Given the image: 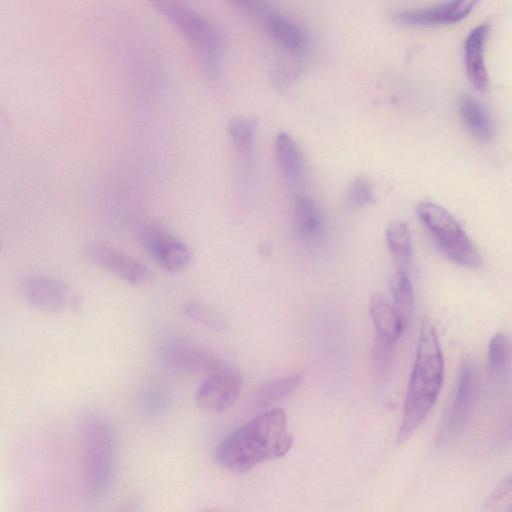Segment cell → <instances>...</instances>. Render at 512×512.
<instances>
[{
	"label": "cell",
	"instance_id": "cb8c5ba5",
	"mask_svg": "<svg viewBox=\"0 0 512 512\" xmlns=\"http://www.w3.org/2000/svg\"><path fill=\"white\" fill-rule=\"evenodd\" d=\"M238 11L255 22L264 24L278 11L268 0H226Z\"/></svg>",
	"mask_w": 512,
	"mask_h": 512
},
{
	"label": "cell",
	"instance_id": "ba28073f",
	"mask_svg": "<svg viewBox=\"0 0 512 512\" xmlns=\"http://www.w3.org/2000/svg\"><path fill=\"white\" fill-rule=\"evenodd\" d=\"M479 2L480 0H447L430 7L394 11L390 17L394 23L402 26L449 25L467 17Z\"/></svg>",
	"mask_w": 512,
	"mask_h": 512
},
{
	"label": "cell",
	"instance_id": "4316f807",
	"mask_svg": "<svg viewBox=\"0 0 512 512\" xmlns=\"http://www.w3.org/2000/svg\"><path fill=\"white\" fill-rule=\"evenodd\" d=\"M301 68L295 63H279L270 71V80L275 88L283 90L297 80Z\"/></svg>",
	"mask_w": 512,
	"mask_h": 512
},
{
	"label": "cell",
	"instance_id": "30bf717a",
	"mask_svg": "<svg viewBox=\"0 0 512 512\" xmlns=\"http://www.w3.org/2000/svg\"><path fill=\"white\" fill-rule=\"evenodd\" d=\"M84 253L90 262L130 284L143 285L152 279L153 275L145 264L115 247L91 244Z\"/></svg>",
	"mask_w": 512,
	"mask_h": 512
},
{
	"label": "cell",
	"instance_id": "484cf974",
	"mask_svg": "<svg viewBox=\"0 0 512 512\" xmlns=\"http://www.w3.org/2000/svg\"><path fill=\"white\" fill-rule=\"evenodd\" d=\"M347 199L348 203L356 208L372 203L374 195L370 181L365 177L354 179L349 187Z\"/></svg>",
	"mask_w": 512,
	"mask_h": 512
},
{
	"label": "cell",
	"instance_id": "603a6c76",
	"mask_svg": "<svg viewBox=\"0 0 512 512\" xmlns=\"http://www.w3.org/2000/svg\"><path fill=\"white\" fill-rule=\"evenodd\" d=\"M184 315L190 320L210 329L223 331L226 323L222 317L209 306L200 302H189L183 307Z\"/></svg>",
	"mask_w": 512,
	"mask_h": 512
},
{
	"label": "cell",
	"instance_id": "7a4b0ae2",
	"mask_svg": "<svg viewBox=\"0 0 512 512\" xmlns=\"http://www.w3.org/2000/svg\"><path fill=\"white\" fill-rule=\"evenodd\" d=\"M444 379V358L434 326H420L416 356L397 433L398 444L406 442L422 424L436 402Z\"/></svg>",
	"mask_w": 512,
	"mask_h": 512
},
{
	"label": "cell",
	"instance_id": "9a60e30c",
	"mask_svg": "<svg viewBox=\"0 0 512 512\" xmlns=\"http://www.w3.org/2000/svg\"><path fill=\"white\" fill-rule=\"evenodd\" d=\"M275 45L290 56L301 57L308 48L305 30L290 18L275 13L263 26Z\"/></svg>",
	"mask_w": 512,
	"mask_h": 512
},
{
	"label": "cell",
	"instance_id": "5bb4252c",
	"mask_svg": "<svg viewBox=\"0 0 512 512\" xmlns=\"http://www.w3.org/2000/svg\"><path fill=\"white\" fill-rule=\"evenodd\" d=\"M369 313L376 330L377 344L391 347L402 335L405 327L404 317L398 309L379 295L370 298Z\"/></svg>",
	"mask_w": 512,
	"mask_h": 512
},
{
	"label": "cell",
	"instance_id": "d6986e66",
	"mask_svg": "<svg viewBox=\"0 0 512 512\" xmlns=\"http://www.w3.org/2000/svg\"><path fill=\"white\" fill-rule=\"evenodd\" d=\"M488 367L497 380L505 379L512 369V342L503 333L495 334L488 348Z\"/></svg>",
	"mask_w": 512,
	"mask_h": 512
},
{
	"label": "cell",
	"instance_id": "5b68a950",
	"mask_svg": "<svg viewBox=\"0 0 512 512\" xmlns=\"http://www.w3.org/2000/svg\"><path fill=\"white\" fill-rule=\"evenodd\" d=\"M417 214L442 253L454 263L478 268L482 257L456 219L433 202H421Z\"/></svg>",
	"mask_w": 512,
	"mask_h": 512
},
{
	"label": "cell",
	"instance_id": "6da1fadb",
	"mask_svg": "<svg viewBox=\"0 0 512 512\" xmlns=\"http://www.w3.org/2000/svg\"><path fill=\"white\" fill-rule=\"evenodd\" d=\"M292 444L285 412L273 408L256 415L224 438L216 448L215 458L226 470L245 473L264 461L284 456Z\"/></svg>",
	"mask_w": 512,
	"mask_h": 512
},
{
	"label": "cell",
	"instance_id": "8fae6325",
	"mask_svg": "<svg viewBox=\"0 0 512 512\" xmlns=\"http://www.w3.org/2000/svg\"><path fill=\"white\" fill-rule=\"evenodd\" d=\"M160 353L169 365L188 372L207 374L222 363L203 346L179 337L163 340Z\"/></svg>",
	"mask_w": 512,
	"mask_h": 512
},
{
	"label": "cell",
	"instance_id": "7402d4cb",
	"mask_svg": "<svg viewBox=\"0 0 512 512\" xmlns=\"http://www.w3.org/2000/svg\"><path fill=\"white\" fill-rule=\"evenodd\" d=\"M390 289L398 310L405 319L414 303V291L410 278L404 268H398L390 278Z\"/></svg>",
	"mask_w": 512,
	"mask_h": 512
},
{
	"label": "cell",
	"instance_id": "2e32d148",
	"mask_svg": "<svg viewBox=\"0 0 512 512\" xmlns=\"http://www.w3.org/2000/svg\"><path fill=\"white\" fill-rule=\"evenodd\" d=\"M458 111L463 124L476 140L487 143L493 139L495 128L492 118L480 102L463 94L458 99Z\"/></svg>",
	"mask_w": 512,
	"mask_h": 512
},
{
	"label": "cell",
	"instance_id": "83f0119b",
	"mask_svg": "<svg viewBox=\"0 0 512 512\" xmlns=\"http://www.w3.org/2000/svg\"><path fill=\"white\" fill-rule=\"evenodd\" d=\"M507 432H508V433H507V434H508V436H509L510 438H512V419H511V422L509 423L508 431H507Z\"/></svg>",
	"mask_w": 512,
	"mask_h": 512
},
{
	"label": "cell",
	"instance_id": "7c38bea8",
	"mask_svg": "<svg viewBox=\"0 0 512 512\" xmlns=\"http://www.w3.org/2000/svg\"><path fill=\"white\" fill-rule=\"evenodd\" d=\"M476 396V377L471 363L463 361L460 368L454 398L442 426L441 437H449L459 431L470 416Z\"/></svg>",
	"mask_w": 512,
	"mask_h": 512
},
{
	"label": "cell",
	"instance_id": "d4e9b609",
	"mask_svg": "<svg viewBox=\"0 0 512 512\" xmlns=\"http://www.w3.org/2000/svg\"><path fill=\"white\" fill-rule=\"evenodd\" d=\"M256 123L244 117H235L228 124V133L235 146L248 150L254 139Z\"/></svg>",
	"mask_w": 512,
	"mask_h": 512
},
{
	"label": "cell",
	"instance_id": "9c48e42d",
	"mask_svg": "<svg viewBox=\"0 0 512 512\" xmlns=\"http://www.w3.org/2000/svg\"><path fill=\"white\" fill-rule=\"evenodd\" d=\"M20 290L33 308L45 313L62 312L74 302L70 287L50 276H26L20 283Z\"/></svg>",
	"mask_w": 512,
	"mask_h": 512
},
{
	"label": "cell",
	"instance_id": "3957f363",
	"mask_svg": "<svg viewBox=\"0 0 512 512\" xmlns=\"http://www.w3.org/2000/svg\"><path fill=\"white\" fill-rule=\"evenodd\" d=\"M82 476L85 489L93 498L109 491L114 474L116 434L104 415L87 414L80 425Z\"/></svg>",
	"mask_w": 512,
	"mask_h": 512
},
{
	"label": "cell",
	"instance_id": "ac0fdd59",
	"mask_svg": "<svg viewBox=\"0 0 512 512\" xmlns=\"http://www.w3.org/2000/svg\"><path fill=\"white\" fill-rule=\"evenodd\" d=\"M294 216L297 230L303 238L312 240L320 234L321 216L312 198L298 196L294 201Z\"/></svg>",
	"mask_w": 512,
	"mask_h": 512
},
{
	"label": "cell",
	"instance_id": "52a82bcc",
	"mask_svg": "<svg viewBox=\"0 0 512 512\" xmlns=\"http://www.w3.org/2000/svg\"><path fill=\"white\" fill-rule=\"evenodd\" d=\"M242 388L240 372L221 363L206 374L196 391L195 401L199 408L211 413L229 409L237 400Z\"/></svg>",
	"mask_w": 512,
	"mask_h": 512
},
{
	"label": "cell",
	"instance_id": "277c9868",
	"mask_svg": "<svg viewBox=\"0 0 512 512\" xmlns=\"http://www.w3.org/2000/svg\"><path fill=\"white\" fill-rule=\"evenodd\" d=\"M187 39L194 48L209 77L220 72L223 40L219 30L205 16L181 0H149Z\"/></svg>",
	"mask_w": 512,
	"mask_h": 512
},
{
	"label": "cell",
	"instance_id": "e0dca14e",
	"mask_svg": "<svg viewBox=\"0 0 512 512\" xmlns=\"http://www.w3.org/2000/svg\"><path fill=\"white\" fill-rule=\"evenodd\" d=\"M275 156L283 176L295 181L301 172V155L297 144L287 132L279 133L275 138Z\"/></svg>",
	"mask_w": 512,
	"mask_h": 512
},
{
	"label": "cell",
	"instance_id": "8992f818",
	"mask_svg": "<svg viewBox=\"0 0 512 512\" xmlns=\"http://www.w3.org/2000/svg\"><path fill=\"white\" fill-rule=\"evenodd\" d=\"M137 237L150 257L165 271L178 273L191 262L189 247L171 232L153 223L141 224Z\"/></svg>",
	"mask_w": 512,
	"mask_h": 512
},
{
	"label": "cell",
	"instance_id": "44dd1931",
	"mask_svg": "<svg viewBox=\"0 0 512 512\" xmlns=\"http://www.w3.org/2000/svg\"><path fill=\"white\" fill-rule=\"evenodd\" d=\"M386 242L391 254L400 263L406 264L411 258V237L407 225L401 221L391 222L386 230Z\"/></svg>",
	"mask_w": 512,
	"mask_h": 512
},
{
	"label": "cell",
	"instance_id": "4fadbf2b",
	"mask_svg": "<svg viewBox=\"0 0 512 512\" xmlns=\"http://www.w3.org/2000/svg\"><path fill=\"white\" fill-rule=\"evenodd\" d=\"M490 26L479 24L468 34L464 43V62L470 83L479 91H486L489 77L485 65V45Z\"/></svg>",
	"mask_w": 512,
	"mask_h": 512
},
{
	"label": "cell",
	"instance_id": "ffe728a7",
	"mask_svg": "<svg viewBox=\"0 0 512 512\" xmlns=\"http://www.w3.org/2000/svg\"><path fill=\"white\" fill-rule=\"evenodd\" d=\"M304 381V375L297 373L269 382L262 386L256 394V404L266 408L287 397L298 389Z\"/></svg>",
	"mask_w": 512,
	"mask_h": 512
}]
</instances>
